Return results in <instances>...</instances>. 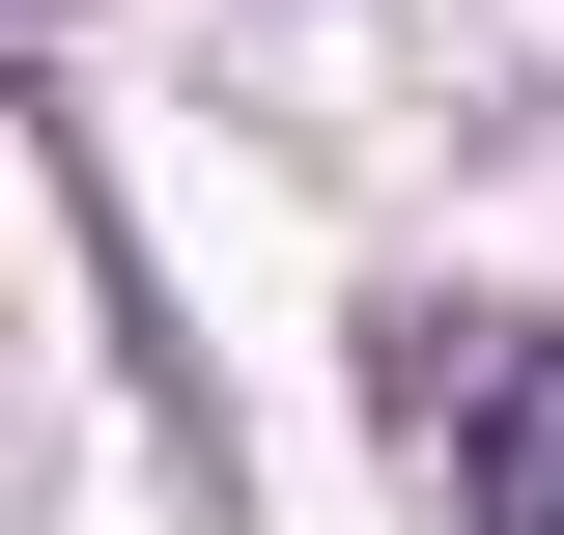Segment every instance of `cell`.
Masks as SVG:
<instances>
[{
  "label": "cell",
  "mask_w": 564,
  "mask_h": 535,
  "mask_svg": "<svg viewBox=\"0 0 564 535\" xmlns=\"http://www.w3.org/2000/svg\"><path fill=\"white\" fill-rule=\"evenodd\" d=\"M423 423H452V507L480 535H564V338H480Z\"/></svg>",
  "instance_id": "6da1fadb"
}]
</instances>
